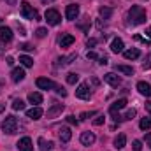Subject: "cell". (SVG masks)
I'll return each instance as SVG.
<instances>
[{
  "label": "cell",
  "instance_id": "cell-1",
  "mask_svg": "<svg viewBox=\"0 0 151 151\" xmlns=\"http://www.w3.org/2000/svg\"><path fill=\"white\" fill-rule=\"evenodd\" d=\"M128 18L132 25H141L146 21V11L141 5H132V9L128 11Z\"/></svg>",
  "mask_w": 151,
  "mask_h": 151
},
{
  "label": "cell",
  "instance_id": "cell-2",
  "mask_svg": "<svg viewBox=\"0 0 151 151\" xmlns=\"http://www.w3.org/2000/svg\"><path fill=\"white\" fill-rule=\"evenodd\" d=\"M2 128H4V132L9 134V135L16 134V130H18V119H16V116H7V118L4 119V123H2Z\"/></svg>",
  "mask_w": 151,
  "mask_h": 151
},
{
  "label": "cell",
  "instance_id": "cell-3",
  "mask_svg": "<svg viewBox=\"0 0 151 151\" xmlns=\"http://www.w3.org/2000/svg\"><path fill=\"white\" fill-rule=\"evenodd\" d=\"M19 12L25 19H37V11L28 4V2H21V7H19Z\"/></svg>",
  "mask_w": 151,
  "mask_h": 151
},
{
  "label": "cell",
  "instance_id": "cell-4",
  "mask_svg": "<svg viewBox=\"0 0 151 151\" xmlns=\"http://www.w3.org/2000/svg\"><path fill=\"white\" fill-rule=\"evenodd\" d=\"M44 18H46V21H47V25H53V27H56V25L62 21L60 12H58L56 9H47L46 14H44Z\"/></svg>",
  "mask_w": 151,
  "mask_h": 151
},
{
  "label": "cell",
  "instance_id": "cell-5",
  "mask_svg": "<svg viewBox=\"0 0 151 151\" xmlns=\"http://www.w3.org/2000/svg\"><path fill=\"white\" fill-rule=\"evenodd\" d=\"M76 97H77V99H81V100H90L91 93H90V90H88V84H86V83H81V84L77 86V90H76Z\"/></svg>",
  "mask_w": 151,
  "mask_h": 151
},
{
  "label": "cell",
  "instance_id": "cell-6",
  "mask_svg": "<svg viewBox=\"0 0 151 151\" xmlns=\"http://www.w3.org/2000/svg\"><path fill=\"white\" fill-rule=\"evenodd\" d=\"M77 16H79V5H77V4L67 5V9H65V18H67L69 21H74Z\"/></svg>",
  "mask_w": 151,
  "mask_h": 151
},
{
  "label": "cell",
  "instance_id": "cell-7",
  "mask_svg": "<svg viewBox=\"0 0 151 151\" xmlns=\"http://www.w3.org/2000/svg\"><path fill=\"white\" fill-rule=\"evenodd\" d=\"M18 150L19 151H34V144H32V139L30 137H23L18 141Z\"/></svg>",
  "mask_w": 151,
  "mask_h": 151
},
{
  "label": "cell",
  "instance_id": "cell-8",
  "mask_svg": "<svg viewBox=\"0 0 151 151\" xmlns=\"http://www.w3.org/2000/svg\"><path fill=\"white\" fill-rule=\"evenodd\" d=\"M35 84H37L40 90H53L56 84L51 81V79H47V77H39L37 81H35Z\"/></svg>",
  "mask_w": 151,
  "mask_h": 151
},
{
  "label": "cell",
  "instance_id": "cell-9",
  "mask_svg": "<svg viewBox=\"0 0 151 151\" xmlns=\"http://www.w3.org/2000/svg\"><path fill=\"white\" fill-rule=\"evenodd\" d=\"M79 139H81V144H83V146H91V144L95 142V139H97V137H95V134H93V132H83Z\"/></svg>",
  "mask_w": 151,
  "mask_h": 151
},
{
  "label": "cell",
  "instance_id": "cell-10",
  "mask_svg": "<svg viewBox=\"0 0 151 151\" xmlns=\"http://www.w3.org/2000/svg\"><path fill=\"white\" fill-rule=\"evenodd\" d=\"M104 81H106L107 84L114 86V88L121 84V77H119V76H116L114 72H109V74H106V76H104Z\"/></svg>",
  "mask_w": 151,
  "mask_h": 151
},
{
  "label": "cell",
  "instance_id": "cell-11",
  "mask_svg": "<svg viewBox=\"0 0 151 151\" xmlns=\"http://www.w3.org/2000/svg\"><path fill=\"white\" fill-rule=\"evenodd\" d=\"M0 40L2 42H11L12 40V30L9 27H0Z\"/></svg>",
  "mask_w": 151,
  "mask_h": 151
},
{
  "label": "cell",
  "instance_id": "cell-12",
  "mask_svg": "<svg viewBox=\"0 0 151 151\" xmlns=\"http://www.w3.org/2000/svg\"><path fill=\"white\" fill-rule=\"evenodd\" d=\"M137 90H139L141 95H144V97H151V84L150 83L139 81V83H137Z\"/></svg>",
  "mask_w": 151,
  "mask_h": 151
},
{
  "label": "cell",
  "instance_id": "cell-13",
  "mask_svg": "<svg viewBox=\"0 0 151 151\" xmlns=\"http://www.w3.org/2000/svg\"><path fill=\"white\" fill-rule=\"evenodd\" d=\"M77 58V55H69V56H60V58H56V67H65V65H69V63H72V60Z\"/></svg>",
  "mask_w": 151,
  "mask_h": 151
},
{
  "label": "cell",
  "instance_id": "cell-14",
  "mask_svg": "<svg viewBox=\"0 0 151 151\" xmlns=\"http://www.w3.org/2000/svg\"><path fill=\"white\" fill-rule=\"evenodd\" d=\"M25 70L21 69V67H16V69H12V74H11V77H12V81L14 83H19V81H23L25 79Z\"/></svg>",
  "mask_w": 151,
  "mask_h": 151
},
{
  "label": "cell",
  "instance_id": "cell-15",
  "mask_svg": "<svg viewBox=\"0 0 151 151\" xmlns=\"http://www.w3.org/2000/svg\"><path fill=\"white\" fill-rule=\"evenodd\" d=\"M44 114V111L39 107V106H35V107H32V109H28L27 111V116L30 118V119H40V116Z\"/></svg>",
  "mask_w": 151,
  "mask_h": 151
},
{
  "label": "cell",
  "instance_id": "cell-16",
  "mask_svg": "<svg viewBox=\"0 0 151 151\" xmlns=\"http://www.w3.org/2000/svg\"><path fill=\"white\" fill-rule=\"evenodd\" d=\"M63 111V104H53V107L51 109H47V118H55V116H58V114H62Z\"/></svg>",
  "mask_w": 151,
  "mask_h": 151
},
{
  "label": "cell",
  "instance_id": "cell-17",
  "mask_svg": "<svg viewBox=\"0 0 151 151\" xmlns=\"http://www.w3.org/2000/svg\"><path fill=\"white\" fill-rule=\"evenodd\" d=\"M74 40H76L74 35L65 34V35H62V37H60V40H58V42H60V46H62V47H69L70 44H74Z\"/></svg>",
  "mask_w": 151,
  "mask_h": 151
},
{
  "label": "cell",
  "instance_id": "cell-18",
  "mask_svg": "<svg viewBox=\"0 0 151 151\" xmlns=\"http://www.w3.org/2000/svg\"><path fill=\"white\" fill-rule=\"evenodd\" d=\"M123 55H125V58H127V60H135V58H139V56H141V51H139L137 47H132V49L123 51Z\"/></svg>",
  "mask_w": 151,
  "mask_h": 151
},
{
  "label": "cell",
  "instance_id": "cell-19",
  "mask_svg": "<svg viewBox=\"0 0 151 151\" xmlns=\"http://www.w3.org/2000/svg\"><path fill=\"white\" fill-rule=\"evenodd\" d=\"M70 137H72V132H70V128H69V127L60 128V141H62V142H69V141H70Z\"/></svg>",
  "mask_w": 151,
  "mask_h": 151
},
{
  "label": "cell",
  "instance_id": "cell-20",
  "mask_svg": "<svg viewBox=\"0 0 151 151\" xmlns=\"http://www.w3.org/2000/svg\"><path fill=\"white\" fill-rule=\"evenodd\" d=\"M125 106H127V100H125V99H119V100H116L113 106L109 107V111H111V114H116L119 109H123Z\"/></svg>",
  "mask_w": 151,
  "mask_h": 151
},
{
  "label": "cell",
  "instance_id": "cell-21",
  "mask_svg": "<svg viewBox=\"0 0 151 151\" xmlns=\"http://www.w3.org/2000/svg\"><path fill=\"white\" fill-rule=\"evenodd\" d=\"M125 144H127V135H125V134H119V135L114 139V148H116V150H123Z\"/></svg>",
  "mask_w": 151,
  "mask_h": 151
},
{
  "label": "cell",
  "instance_id": "cell-22",
  "mask_svg": "<svg viewBox=\"0 0 151 151\" xmlns=\"http://www.w3.org/2000/svg\"><path fill=\"white\" fill-rule=\"evenodd\" d=\"M123 47H125V44H123L121 39H114L113 42H111V51H113V53H121Z\"/></svg>",
  "mask_w": 151,
  "mask_h": 151
},
{
  "label": "cell",
  "instance_id": "cell-23",
  "mask_svg": "<svg viewBox=\"0 0 151 151\" xmlns=\"http://www.w3.org/2000/svg\"><path fill=\"white\" fill-rule=\"evenodd\" d=\"M28 102H30V104H35V106L42 104V95H40L39 91H32V93H28Z\"/></svg>",
  "mask_w": 151,
  "mask_h": 151
},
{
  "label": "cell",
  "instance_id": "cell-24",
  "mask_svg": "<svg viewBox=\"0 0 151 151\" xmlns=\"http://www.w3.org/2000/svg\"><path fill=\"white\" fill-rule=\"evenodd\" d=\"M116 70L121 72V74H127V76H134V69L128 67V65H116Z\"/></svg>",
  "mask_w": 151,
  "mask_h": 151
},
{
  "label": "cell",
  "instance_id": "cell-25",
  "mask_svg": "<svg viewBox=\"0 0 151 151\" xmlns=\"http://www.w3.org/2000/svg\"><path fill=\"white\" fill-rule=\"evenodd\" d=\"M19 63H21L23 67H34V60H32L30 56H27V55H21V56H19Z\"/></svg>",
  "mask_w": 151,
  "mask_h": 151
},
{
  "label": "cell",
  "instance_id": "cell-26",
  "mask_svg": "<svg viewBox=\"0 0 151 151\" xmlns=\"http://www.w3.org/2000/svg\"><path fill=\"white\" fill-rule=\"evenodd\" d=\"M139 127H141V130H150L151 128V118H142L139 121Z\"/></svg>",
  "mask_w": 151,
  "mask_h": 151
},
{
  "label": "cell",
  "instance_id": "cell-27",
  "mask_svg": "<svg viewBox=\"0 0 151 151\" xmlns=\"http://www.w3.org/2000/svg\"><path fill=\"white\" fill-rule=\"evenodd\" d=\"M12 109H14V111H23V109H25V102L19 100V99L14 100V102H12Z\"/></svg>",
  "mask_w": 151,
  "mask_h": 151
},
{
  "label": "cell",
  "instance_id": "cell-28",
  "mask_svg": "<svg viewBox=\"0 0 151 151\" xmlns=\"http://www.w3.org/2000/svg\"><path fill=\"white\" fill-rule=\"evenodd\" d=\"M39 142H40V150L42 151H49L51 148H53V142L49 141V142H46L44 139H39Z\"/></svg>",
  "mask_w": 151,
  "mask_h": 151
},
{
  "label": "cell",
  "instance_id": "cell-29",
  "mask_svg": "<svg viewBox=\"0 0 151 151\" xmlns=\"http://www.w3.org/2000/svg\"><path fill=\"white\" fill-rule=\"evenodd\" d=\"M99 12H100V16H102L104 19H109L113 11H111V9H107V7H100V11H99Z\"/></svg>",
  "mask_w": 151,
  "mask_h": 151
},
{
  "label": "cell",
  "instance_id": "cell-30",
  "mask_svg": "<svg viewBox=\"0 0 151 151\" xmlns=\"http://www.w3.org/2000/svg\"><path fill=\"white\" fill-rule=\"evenodd\" d=\"M77 81H79V76H77V74H74V72L67 74V83H69V84H76Z\"/></svg>",
  "mask_w": 151,
  "mask_h": 151
},
{
  "label": "cell",
  "instance_id": "cell-31",
  "mask_svg": "<svg viewBox=\"0 0 151 151\" xmlns=\"http://www.w3.org/2000/svg\"><path fill=\"white\" fill-rule=\"evenodd\" d=\"M104 121H106V116L100 114V116H97V118L93 119V125H95V127H100V125H104Z\"/></svg>",
  "mask_w": 151,
  "mask_h": 151
},
{
  "label": "cell",
  "instance_id": "cell-32",
  "mask_svg": "<svg viewBox=\"0 0 151 151\" xmlns=\"http://www.w3.org/2000/svg\"><path fill=\"white\" fill-rule=\"evenodd\" d=\"M132 150L134 151H142V142H141V141H134V142H132Z\"/></svg>",
  "mask_w": 151,
  "mask_h": 151
},
{
  "label": "cell",
  "instance_id": "cell-33",
  "mask_svg": "<svg viewBox=\"0 0 151 151\" xmlns=\"http://www.w3.org/2000/svg\"><path fill=\"white\" fill-rule=\"evenodd\" d=\"M35 35H37L39 39H44L46 35H47V30H46V28H37V32H35Z\"/></svg>",
  "mask_w": 151,
  "mask_h": 151
},
{
  "label": "cell",
  "instance_id": "cell-34",
  "mask_svg": "<svg viewBox=\"0 0 151 151\" xmlns=\"http://www.w3.org/2000/svg\"><path fill=\"white\" fill-rule=\"evenodd\" d=\"M135 114H137V111H135V109H130V111H127V114H125V119H132Z\"/></svg>",
  "mask_w": 151,
  "mask_h": 151
},
{
  "label": "cell",
  "instance_id": "cell-35",
  "mask_svg": "<svg viewBox=\"0 0 151 151\" xmlns=\"http://www.w3.org/2000/svg\"><path fill=\"white\" fill-rule=\"evenodd\" d=\"M86 56H88V60H97V58H99V55H97L95 51H88Z\"/></svg>",
  "mask_w": 151,
  "mask_h": 151
},
{
  "label": "cell",
  "instance_id": "cell-36",
  "mask_svg": "<svg viewBox=\"0 0 151 151\" xmlns=\"http://www.w3.org/2000/svg\"><path fill=\"white\" fill-rule=\"evenodd\" d=\"M95 111H90V113H83L81 114V119H86V118H91V116H95Z\"/></svg>",
  "mask_w": 151,
  "mask_h": 151
},
{
  "label": "cell",
  "instance_id": "cell-37",
  "mask_svg": "<svg viewBox=\"0 0 151 151\" xmlns=\"http://www.w3.org/2000/svg\"><path fill=\"white\" fill-rule=\"evenodd\" d=\"M107 62H109L107 56H100V58H99V63H100V65H107Z\"/></svg>",
  "mask_w": 151,
  "mask_h": 151
},
{
  "label": "cell",
  "instance_id": "cell-38",
  "mask_svg": "<svg viewBox=\"0 0 151 151\" xmlns=\"http://www.w3.org/2000/svg\"><path fill=\"white\" fill-rule=\"evenodd\" d=\"M55 88H56V91H58V93H60L62 97H65V95H67V91H65V90H63L62 86H55Z\"/></svg>",
  "mask_w": 151,
  "mask_h": 151
},
{
  "label": "cell",
  "instance_id": "cell-39",
  "mask_svg": "<svg viewBox=\"0 0 151 151\" xmlns=\"http://www.w3.org/2000/svg\"><path fill=\"white\" fill-rule=\"evenodd\" d=\"M67 121H69V123H72V125H77V119H76V116H67Z\"/></svg>",
  "mask_w": 151,
  "mask_h": 151
},
{
  "label": "cell",
  "instance_id": "cell-40",
  "mask_svg": "<svg viewBox=\"0 0 151 151\" xmlns=\"http://www.w3.org/2000/svg\"><path fill=\"white\" fill-rule=\"evenodd\" d=\"M19 47H21V49H25V51H32V49H34V47H32L30 44H21Z\"/></svg>",
  "mask_w": 151,
  "mask_h": 151
},
{
  "label": "cell",
  "instance_id": "cell-41",
  "mask_svg": "<svg viewBox=\"0 0 151 151\" xmlns=\"http://www.w3.org/2000/svg\"><path fill=\"white\" fill-rule=\"evenodd\" d=\"M95 44H97L95 39H90V40H88V47H91V46H95Z\"/></svg>",
  "mask_w": 151,
  "mask_h": 151
},
{
  "label": "cell",
  "instance_id": "cell-42",
  "mask_svg": "<svg viewBox=\"0 0 151 151\" xmlns=\"http://www.w3.org/2000/svg\"><path fill=\"white\" fill-rule=\"evenodd\" d=\"M7 65H14V58L12 56H7Z\"/></svg>",
  "mask_w": 151,
  "mask_h": 151
},
{
  "label": "cell",
  "instance_id": "cell-43",
  "mask_svg": "<svg viewBox=\"0 0 151 151\" xmlns=\"http://www.w3.org/2000/svg\"><path fill=\"white\" fill-rule=\"evenodd\" d=\"M146 111H148L150 116H151V102H146Z\"/></svg>",
  "mask_w": 151,
  "mask_h": 151
},
{
  "label": "cell",
  "instance_id": "cell-44",
  "mask_svg": "<svg viewBox=\"0 0 151 151\" xmlns=\"http://www.w3.org/2000/svg\"><path fill=\"white\" fill-rule=\"evenodd\" d=\"M4 109H5V104H4V102H0V113H2Z\"/></svg>",
  "mask_w": 151,
  "mask_h": 151
},
{
  "label": "cell",
  "instance_id": "cell-45",
  "mask_svg": "<svg viewBox=\"0 0 151 151\" xmlns=\"http://www.w3.org/2000/svg\"><path fill=\"white\" fill-rule=\"evenodd\" d=\"M146 35H148V37L151 39V27H150V28H148V30H146Z\"/></svg>",
  "mask_w": 151,
  "mask_h": 151
},
{
  "label": "cell",
  "instance_id": "cell-46",
  "mask_svg": "<svg viewBox=\"0 0 151 151\" xmlns=\"http://www.w3.org/2000/svg\"><path fill=\"white\" fill-rule=\"evenodd\" d=\"M40 2H44V4H49V2H55V0H40Z\"/></svg>",
  "mask_w": 151,
  "mask_h": 151
},
{
  "label": "cell",
  "instance_id": "cell-47",
  "mask_svg": "<svg viewBox=\"0 0 151 151\" xmlns=\"http://www.w3.org/2000/svg\"><path fill=\"white\" fill-rule=\"evenodd\" d=\"M146 139L150 141V148H151V135H146Z\"/></svg>",
  "mask_w": 151,
  "mask_h": 151
}]
</instances>
